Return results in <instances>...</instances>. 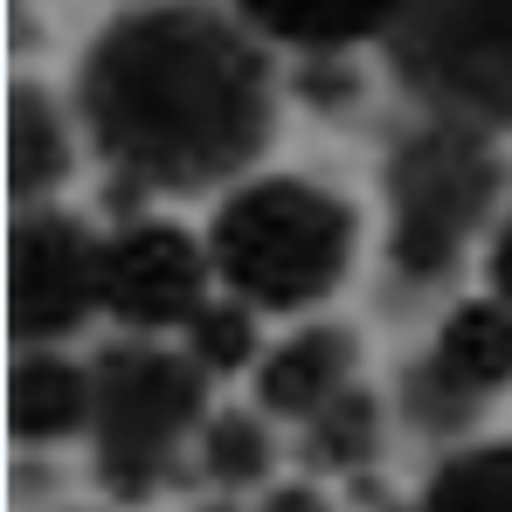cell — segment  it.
Listing matches in <instances>:
<instances>
[{"instance_id": "1", "label": "cell", "mask_w": 512, "mask_h": 512, "mask_svg": "<svg viewBox=\"0 0 512 512\" xmlns=\"http://www.w3.org/2000/svg\"><path fill=\"white\" fill-rule=\"evenodd\" d=\"M77 125L139 194H229L277 139L270 42L222 0H153L77 56Z\"/></svg>"}, {"instance_id": "2", "label": "cell", "mask_w": 512, "mask_h": 512, "mask_svg": "<svg viewBox=\"0 0 512 512\" xmlns=\"http://www.w3.org/2000/svg\"><path fill=\"white\" fill-rule=\"evenodd\" d=\"M360 208L312 173H250L215 201L208 263L222 298H243L263 319H305L360 263Z\"/></svg>"}, {"instance_id": "3", "label": "cell", "mask_w": 512, "mask_h": 512, "mask_svg": "<svg viewBox=\"0 0 512 512\" xmlns=\"http://www.w3.org/2000/svg\"><path fill=\"white\" fill-rule=\"evenodd\" d=\"M512 208V173L492 132L416 118L381 153V263L402 298H423L464 270V256L499 236ZM492 250V243H485Z\"/></svg>"}, {"instance_id": "4", "label": "cell", "mask_w": 512, "mask_h": 512, "mask_svg": "<svg viewBox=\"0 0 512 512\" xmlns=\"http://www.w3.org/2000/svg\"><path fill=\"white\" fill-rule=\"evenodd\" d=\"M97 416H90V464L111 499H153L180 471V457L208 429V374L187 346L167 340H111L97 360Z\"/></svg>"}, {"instance_id": "5", "label": "cell", "mask_w": 512, "mask_h": 512, "mask_svg": "<svg viewBox=\"0 0 512 512\" xmlns=\"http://www.w3.org/2000/svg\"><path fill=\"white\" fill-rule=\"evenodd\" d=\"M388 70L423 118L512 132V0H409L388 35Z\"/></svg>"}, {"instance_id": "6", "label": "cell", "mask_w": 512, "mask_h": 512, "mask_svg": "<svg viewBox=\"0 0 512 512\" xmlns=\"http://www.w3.org/2000/svg\"><path fill=\"white\" fill-rule=\"evenodd\" d=\"M104 312V236L70 208H21L7 222V340L63 346Z\"/></svg>"}, {"instance_id": "7", "label": "cell", "mask_w": 512, "mask_h": 512, "mask_svg": "<svg viewBox=\"0 0 512 512\" xmlns=\"http://www.w3.org/2000/svg\"><path fill=\"white\" fill-rule=\"evenodd\" d=\"M499 395H512V305L499 291L457 298L402 374V416L423 436H457Z\"/></svg>"}, {"instance_id": "8", "label": "cell", "mask_w": 512, "mask_h": 512, "mask_svg": "<svg viewBox=\"0 0 512 512\" xmlns=\"http://www.w3.org/2000/svg\"><path fill=\"white\" fill-rule=\"evenodd\" d=\"M208 305H215L208 236H187L180 222L160 215H139L104 236V319L125 340L187 333Z\"/></svg>"}, {"instance_id": "9", "label": "cell", "mask_w": 512, "mask_h": 512, "mask_svg": "<svg viewBox=\"0 0 512 512\" xmlns=\"http://www.w3.org/2000/svg\"><path fill=\"white\" fill-rule=\"evenodd\" d=\"M256 409L277 423H319L333 402L360 388V333L340 319H298L284 340H270L263 367L250 374Z\"/></svg>"}, {"instance_id": "10", "label": "cell", "mask_w": 512, "mask_h": 512, "mask_svg": "<svg viewBox=\"0 0 512 512\" xmlns=\"http://www.w3.org/2000/svg\"><path fill=\"white\" fill-rule=\"evenodd\" d=\"M77 153H84L77 104H63L35 77H14L7 84V201H14V215L56 208V194L77 173Z\"/></svg>"}, {"instance_id": "11", "label": "cell", "mask_w": 512, "mask_h": 512, "mask_svg": "<svg viewBox=\"0 0 512 512\" xmlns=\"http://www.w3.org/2000/svg\"><path fill=\"white\" fill-rule=\"evenodd\" d=\"M97 416V367L70 360L63 346H14L7 360V436L21 450H56L90 436Z\"/></svg>"}, {"instance_id": "12", "label": "cell", "mask_w": 512, "mask_h": 512, "mask_svg": "<svg viewBox=\"0 0 512 512\" xmlns=\"http://www.w3.org/2000/svg\"><path fill=\"white\" fill-rule=\"evenodd\" d=\"M222 7L270 49L319 63V56H353L367 42H388L409 0H222Z\"/></svg>"}, {"instance_id": "13", "label": "cell", "mask_w": 512, "mask_h": 512, "mask_svg": "<svg viewBox=\"0 0 512 512\" xmlns=\"http://www.w3.org/2000/svg\"><path fill=\"white\" fill-rule=\"evenodd\" d=\"M194 471L236 499V492H270V471H277V436L263 423V409H215L201 443H194Z\"/></svg>"}, {"instance_id": "14", "label": "cell", "mask_w": 512, "mask_h": 512, "mask_svg": "<svg viewBox=\"0 0 512 512\" xmlns=\"http://www.w3.org/2000/svg\"><path fill=\"white\" fill-rule=\"evenodd\" d=\"M416 512H512V436L450 450L423 478Z\"/></svg>"}, {"instance_id": "15", "label": "cell", "mask_w": 512, "mask_h": 512, "mask_svg": "<svg viewBox=\"0 0 512 512\" xmlns=\"http://www.w3.org/2000/svg\"><path fill=\"white\" fill-rule=\"evenodd\" d=\"M388 443V409L374 388H353L346 402H333L319 423L298 429V457L305 471H367Z\"/></svg>"}, {"instance_id": "16", "label": "cell", "mask_w": 512, "mask_h": 512, "mask_svg": "<svg viewBox=\"0 0 512 512\" xmlns=\"http://www.w3.org/2000/svg\"><path fill=\"white\" fill-rule=\"evenodd\" d=\"M180 346L194 353V367L208 374V381H229V374H256L263 367V312L256 305H243V298H215L187 333H180Z\"/></svg>"}, {"instance_id": "17", "label": "cell", "mask_w": 512, "mask_h": 512, "mask_svg": "<svg viewBox=\"0 0 512 512\" xmlns=\"http://www.w3.org/2000/svg\"><path fill=\"white\" fill-rule=\"evenodd\" d=\"M298 84H305V97H312L319 111H346V104L360 97L353 70H346V56H319V63H305V70H298Z\"/></svg>"}, {"instance_id": "18", "label": "cell", "mask_w": 512, "mask_h": 512, "mask_svg": "<svg viewBox=\"0 0 512 512\" xmlns=\"http://www.w3.org/2000/svg\"><path fill=\"white\" fill-rule=\"evenodd\" d=\"M256 512H333V506H326V492H319V485L291 478V485H270V492L256 499Z\"/></svg>"}, {"instance_id": "19", "label": "cell", "mask_w": 512, "mask_h": 512, "mask_svg": "<svg viewBox=\"0 0 512 512\" xmlns=\"http://www.w3.org/2000/svg\"><path fill=\"white\" fill-rule=\"evenodd\" d=\"M485 270H492V291L512 305V208H506V222H499V236H492V250H485Z\"/></svg>"}, {"instance_id": "20", "label": "cell", "mask_w": 512, "mask_h": 512, "mask_svg": "<svg viewBox=\"0 0 512 512\" xmlns=\"http://www.w3.org/2000/svg\"><path fill=\"white\" fill-rule=\"evenodd\" d=\"M118 7H153V0H118Z\"/></svg>"}, {"instance_id": "21", "label": "cell", "mask_w": 512, "mask_h": 512, "mask_svg": "<svg viewBox=\"0 0 512 512\" xmlns=\"http://www.w3.org/2000/svg\"><path fill=\"white\" fill-rule=\"evenodd\" d=\"M70 512H97V506H70Z\"/></svg>"}]
</instances>
